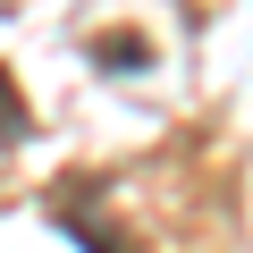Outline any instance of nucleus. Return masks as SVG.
Returning a JSON list of instances; mask_svg holds the SVG:
<instances>
[{"mask_svg": "<svg viewBox=\"0 0 253 253\" xmlns=\"http://www.w3.org/2000/svg\"><path fill=\"white\" fill-rule=\"evenodd\" d=\"M26 135V93H17V76L0 68V144H17Z\"/></svg>", "mask_w": 253, "mask_h": 253, "instance_id": "1", "label": "nucleus"}]
</instances>
